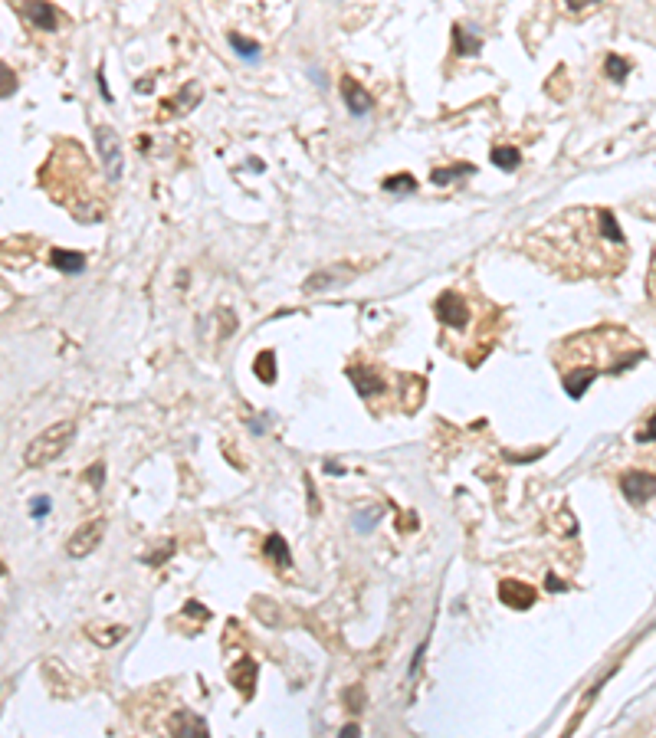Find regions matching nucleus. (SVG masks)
<instances>
[{"label": "nucleus", "mask_w": 656, "mask_h": 738, "mask_svg": "<svg viewBox=\"0 0 656 738\" xmlns=\"http://www.w3.org/2000/svg\"><path fill=\"white\" fill-rule=\"evenodd\" d=\"M266 555H269L279 568H289V564H292V558H289V545H285L283 535H269V538H266Z\"/></svg>", "instance_id": "17"}, {"label": "nucleus", "mask_w": 656, "mask_h": 738, "mask_svg": "<svg viewBox=\"0 0 656 738\" xmlns=\"http://www.w3.org/2000/svg\"><path fill=\"white\" fill-rule=\"evenodd\" d=\"M587 3H594V0H568L571 10H581V7H587Z\"/></svg>", "instance_id": "31"}, {"label": "nucleus", "mask_w": 656, "mask_h": 738, "mask_svg": "<svg viewBox=\"0 0 656 738\" xmlns=\"http://www.w3.org/2000/svg\"><path fill=\"white\" fill-rule=\"evenodd\" d=\"M453 46H456L459 56H476V53L483 50V39L476 37V33H470V26L456 24L453 26Z\"/></svg>", "instance_id": "12"}, {"label": "nucleus", "mask_w": 656, "mask_h": 738, "mask_svg": "<svg viewBox=\"0 0 656 738\" xmlns=\"http://www.w3.org/2000/svg\"><path fill=\"white\" fill-rule=\"evenodd\" d=\"M348 279V269H342V273H328V269H322V273H315L305 279V292H322V289H335L342 286Z\"/></svg>", "instance_id": "15"}, {"label": "nucleus", "mask_w": 656, "mask_h": 738, "mask_svg": "<svg viewBox=\"0 0 656 738\" xmlns=\"http://www.w3.org/2000/svg\"><path fill=\"white\" fill-rule=\"evenodd\" d=\"M522 161V154L515 148H508V145H499V148H493V164L499 168V171H515Z\"/></svg>", "instance_id": "18"}, {"label": "nucleus", "mask_w": 656, "mask_h": 738, "mask_svg": "<svg viewBox=\"0 0 656 738\" xmlns=\"http://www.w3.org/2000/svg\"><path fill=\"white\" fill-rule=\"evenodd\" d=\"M620 489H623V496H627L633 505H640V502H646V499H653V496H656V473L630 469V473L620 476Z\"/></svg>", "instance_id": "5"}, {"label": "nucleus", "mask_w": 656, "mask_h": 738, "mask_svg": "<svg viewBox=\"0 0 656 738\" xmlns=\"http://www.w3.org/2000/svg\"><path fill=\"white\" fill-rule=\"evenodd\" d=\"M604 69H607V75H610V79H623V75L630 73V63H627L623 56H607Z\"/></svg>", "instance_id": "23"}, {"label": "nucleus", "mask_w": 656, "mask_h": 738, "mask_svg": "<svg viewBox=\"0 0 656 738\" xmlns=\"http://www.w3.org/2000/svg\"><path fill=\"white\" fill-rule=\"evenodd\" d=\"M197 102H200V86H197V82H187V86L181 89L177 96H174V102L168 99L164 105H168V109H171L174 115H184V112H190V109H194Z\"/></svg>", "instance_id": "13"}, {"label": "nucleus", "mask_w": 656, "mask_h": 738, "mask_svg": "<svg viewBox=\"0 0 656 738\" xmlns=\"http://www.w3.org/2000/svg\"><path fill=\"white\" fill-rule=\"evenodd\" d=\"M0 575H3V564H0Z\"/></svg>", "instance_id": "35"}, {"label": "nucleus", "mask_w": 656, "mask_h": 738, "mask_svg": "<svg viewBox=\"0 0 656 738\" xmlns=\"http://www.w3.org/2000/svg\"><path fill=\"white\" fill-rule=\"evenodd\" d=\"M171 732H174V735H207V722L197 719L194 712L181 709V712L171 719Z\"/></svg>", "instance_id": "11"}, {"label": "nucleus", "mask_w": 656, "mask_h": 738, "mask_svg": "<svg viewBox=\"0 0 656 738\" xmlns=\"http://www.w3.org/2000/svg\"><path fill=\"white\" fill-rule=\"evenodd\" d=\"M342 99H345V105H348V112H351V115H368L374 109L371 92L361 86V82H355L351 75L342 79Z\"/></svg>", "instance_id": "7"}, {"label": "nucleus", "mask_w": 656, "mask_h": 738, "mask_svg": "<svg viewBox=\"0 0 656 738\" xmlns=\"http://www.w3.org/2000/svg\"><path fill=\"white\" fill-rule=\"evenodd\" d=\"M325 469H328L332 476H342V466H338V463H325Z\"/></svg>", "instance_id": "34"}, {"label": "nucleus", "mask_w": 656, "mask_h": 738, "mask_svg": "<svg viewBox=\"0 0 656 738\" xmlns=\"http://www.w3.org/2000/svg\"><path fill=\"white\" fill-rule=\"evenodd\" d=\"M499 597H502V604H508V607H515V611H525V607H532L535 604V588H529V584H522V581H502L499 584Z\"/></svg>", "instance_id": "9"}, {"label": "nucleus", "mask_w": 656, "mask_h": 738, "mask_svg": "<svg viewBox=\"0 0 656 738\" xmlns=\"http://www.w3.org/2000/svg\"><path fill=\"white\" fill-rule=\"evenodd\" d=\"M305 489H309V509L312 512H319V499H315V486H312V479L305 476Z\"/></svg>", "instance_id": "30"}, {"label": "nucleus", "mask_w": 656, "mask_h": 738, "mask_svg": "<svg viewBox=\"0 0 656 738\" xmlns=\"http://www.w3.org/2000/svg\"><path fill=\"white\" fill-rule=\"evenodd\" d=\"M102 538H105V519L99 515V519H89L76 528L73 538L66 541V551H69V558H86L102 545Z\"/></svg>", "instance_id": "3"}, {"label": "nucleus", "mask_w": 656, "mask_h": 738, "mask_svg": "<svg viewBox=\"0 0 656 738\" xmlns=\"http://www.w3.org/2000/svg\"><path fill=\"white\" fill-rule=\"evenodd\" d=\"M96 151H99V158H102L105 177H109L112 184H118L122 181V145H118V135L109 125L96 128Z\"/></svg>", "instance_id": "2"}, {"label": "nucleus", "mask_w": 656, "mask_h": 738, "mask_svg": "<svg viewBox=\"0 0 656 738\" xmlns=\"http://www.w3.org/2000/svg\"><path fill=\"white\" fill-rule=\"evenodd\" d=\"M637 440H640V443H653V440H656V413L650 417V424H646L644 430L637 433Z\"/></svg>", "instance_id": "27"}, {"label": "nucleus", "mask_w": 656, "mask_h": 738, "mask_svg": "<svg viewBox=\"0 0 656 738\" xmlns=\"http://www.w3.org/2000/svg\"><path fill=\"white\" fill-rule=\"evenodd\" d=\"M220 332H223V338H230V335L236 332V315L230 312V309L223 312V325H220Z\"/></svg>", "instance_id": "28"}, {"label": "nucleus", "mask_w": 656, "mask_h": 738, "mask_svg": "<svg viewBox=\"0 0 656 738\" xmlns=\"http://www.w3.org/2000/svg\"><path fill=\"white\" fill-rule=\"evenodd\" d=\"M30 512L37 515V519H43V515L50 512V499H46V496H39V499L33 502V505H30Z\"/></svg>", "instance_id": "29"}, {"label": "nucleus", "mask_w": 656, "mask_h": 738, "mask_svg": "<svg viewBox=\"0 0 656 738\" xmlns=\"http://www.w3.org/2000/svg\"><path fill=\"white\" fill-rule=\"evenodd\" d=\"M381 515V509H364V512H358L355 515V525L361 528V532H371L374 528V519Z\"/></svg>", "instance_id": "25"}, {"label": "nucleus", "mask_w": 656, "mask_h": 738, "mask_svg": "<svg viewBox=\"0 0 656 738\" xmlns=\"http://www.w3.org/2000/svg\"><path fill=\"white\" fill-rule=\"evenodd\" d=\"M76 437V424L73 420H60V424L46 426L39 437L30 440V447H26L24 453V463L30 466V469H43V466H50L53 460H60L62 453H66V447L73 443Z\"/></svg>", "instance_id": "1"}, {"label": "nucleus", "mask_w": 656, "mask_h": 738, "mask_svg": "<svg viewBox=\"0 0 656 738\" xmlns=\"http://www.w3.org/2000/svg\"><path fill=\"white\" fill-rule=\"evenodd\" d=\"M276 354L273 351H260V358H256V364H253V371H256V377H260L263 384H273L276 381Z\"/></svg>", "instance_id": "20"}, {"label": "nucleus", "mask_w": 656, "mask_h": 738, "mask_svg": "<svg viewBox=\"0 0 656 738\" xmlns=\"http://www.w3.org/2000/svg\"><path fill=\"white\" fill-rule=\"evenodd\" d=\"M26 20L37 26V30H60V13H56V7H53L50 0H26Z\"/></svg>", "instance_id": "8"}, {"label": "nucleus", "mask_w": 656, "mask_h": 738, "mask_svg": "<svg viewBox=\"0 0 656 738\" xmlns=\"http://www.w3.org/2000/svg\"><path fill=\"white\" fill-rule=\"evenodd\" d=\"M348 377H351V384L358 388V394L364 401H371V397H378V394L387 390L384 377L378 375V371H371V368H364V364H351V368H348Z\"/></svg>", "instance_id": "6"}, {"label": "nucleus", "mask_w": 656, "mask_h": 738, "mask_svg": "<svg viewBox=\"0 0 656 738\" xmlns=\"http://www.w3.org/2000/svg\"><path fill=\"white\" fill-rule=\"evenodd\" d=\"M13 92H17V75L7 63H0V99H7Z\"/></svg>", "instance_id": "22"}, {"label": "nucleus", "mask_w": 656, "mask_h": 738, "mask_svg": "<svg viewBox=\"0 0 656 738\" xmlns=\"http://www.w3.org/2000/svg\"><path fill=\"white\" fill-rule=\"evenodd\" d=\"M86 476H89V483H92V486H96V489H102V483H105V466H102V463L89 466V469H86Z\"/></svg>", "instance_id": "26"}, {"label": "nucleus", "mask_w": 656, "mask_h": 738, "mask_svg": "<svg viewBox=\"0 0 656 738\" xmlns=\"http://www.w3.org/2000/svg\"><path fill=\"white\" fill-rule=\"evenodd\" d=\"M381 190H387V194H414V190H417V181L410 174H391L381 181Z\"/></svg>", "instance_id": "19"}, {"label": "nucleus", "mask_w": 656, "mask_h": 738, "mask_svg": "<svg viewBox=\"0 0 656 738\" xmlns=\"http://www.w3.org/2000/svg\"><path fill=\"white\" fill-rule=\"evenodd\" d=\"M470 174H476V168H472V164H450V168H436V171H430V181L440 184V188H446L450 181H456V177H470Z\"/></svg>", "instance_id": "16"}, {"label": "nucleus", "mask_w": 656, "mask_h": 738, "mask_svg": "<svg viewBox=\"0 0 656 738\" xmlns=\"http://www.w3.org/2000/svg\"><path fill=\"white\" fill-rule=\"evenodd\" d=\"M230 683H233L243 696H253V689H256V663L253 660H240V663L230 669Z\"/></svg>", "instance_id": "10"}, {"label": "nucleus", "mask_w": 656, "mask_h": 738, "mask_svg": "<svg viewBox=\"0 0 656 738\" xmlns=\"http://www.w3.org/2000/svg\"><path fill=\"white\" fill-rule=\"evenodd\" d=\"M151 86H154V82H151V79H141V82H138V92H151Z\"/></svg>", "instance_id": "32"}, {"label": "nucleus", "mask_w": 656, "mask_h": 738, "mask_svg": "<svg viewBox=\"0 0 656 738\" xmlns=\"http://www.w3.org/2000/svg\"><path fill=\"white\" fill-rule=\"evenodd\" d=\"M436 315H440V322L446 328H456V332H463V328L470 325V305L463 302V296H459L456 289H446L443 296L436 299Z\"/></svg>", "instance_id": "4"}, {"label": "nucleus", "mask_w": 656, "mask_h": 738, "mask_svg": "<svg viewBox=\"0 0 656 738\" xmlns=\"http://www.w3.org/2000/svg\"><path fill=\"white\" fill-rule=\"evenodd\" d=\"M171 555H174V541H161V545H158V548L151 551V555H145V564H151V568H158V564H161V561H168Z\"/></svg>", "instance_id": "24"}, {"label": "nucleus", "mask_w": 656, "mask_h": 738, "mask_svg": "<svg viewBox=\"0 0 656 738\" xmlns=\"http://www.w3.org/2000/svg\"><path fill=\"white\" fill-rule=\"evenodd\" d=\"M50 263L56 266V269H62V273H82L86 269V256L76 250H53L50 253Z\"/></svg>", "instance_id": "14"}, {"label": "nucleus", "mask_w": 656, "mask_h": 738, "mask_svg": "<svg viewBox=\"0 0 656 738\" xmlns=\"http://www.w3.org/2000/svg\"><path fill=\"white\" fill-rule=\"evenodd\" d=\"M230 46H233L243 60H260V43H253V39H247V37H240V33H230Z\"/></svg>", "instance_id": "21"}, {"label": "nucleus", "mask_w": 656, "mask_h": 738, "mask_svg": "<svg viewBox=\"0 0 656 738\" xmlns=\"http://www.w3.org/2000/svg\"><path fill=\"white\" fill-rule=\"evenodd\" d=\"M548 588H551V591H561V588H565V584H561V581H558V577L551 575V577H548Z\"/></svg>", "instance_id": "33"}]
</instances>
